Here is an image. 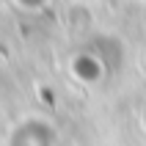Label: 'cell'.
Wrapping results in <instances>:
<instances>
[{
    "mask_svg": "<svg viewBox=\"0 0 146 146\" xmlns=\"http://www.w3.org/2000/svg\"><path fill=\"white\" fill-rule=\"evenodd\" d=\"M11 143L14 146H55L58 135L55 130L44 121H25L19 124L11 135Z\"/></svg>",
    "mask_w": 146,
    "mask_h": 146,
    "instance_id": "6da1fadb",
    "label": "cell"
}]
</instances>
